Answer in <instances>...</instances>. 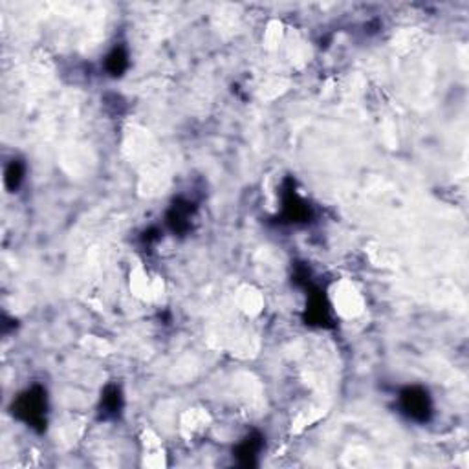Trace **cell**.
Masks as SVG:
<instances>
[{
    "label": "cell",
    "instance_id": "6da1fadb",
    "mask_svg": "<svg viewBox=\"0 0 469 469\" xmlns=\"http://www.w3.org/2000/svg\"><path fill=\"white\" fill-rule=\"evenodd\" d=\"M15 414L29 426H43L46 414V393L41 387L26 390L15 403Z\"/></svg>",
    "mask_w": 469,
    "mask_h": 469
},
{
    "label": "cell",
    "instance_id": "7a4b0ae2",
    "mask_svg": "<svg viewBox=\"0 0 469 469\" xmlns=\"http://www.w3.org/2000/svg\"><path fill=\"white\" fill-rule=\"evenodd\" d=\"M400 405L403 414L414 422H427L431 414V398L422 387H409L400 394Z\"/></svg>",
    "mask_w": 469,
    "mask_h": 469
},
{
    "label": "cell",
    "instance_id": "3957f363",
    "mask_svg": "<svg viewBox=\"0 0 469 469\" xmlns=\"http://www.w3.org/2000/svg\"><path fill=\"white\" fill-rule=\"evenodd\" d=\"M283 211H285V217L288 218L290 222H306L310 217V205L303 200V196L299 195L294 187L286 189L285 198H283Z\"/></svg>",
    "mask_w": 469,
    "mask_h": 469
},
{
    "label": "cell",
    "instance_id": "277c9868",
    "mask_svg": "<svg viewBox=\"0 0 469 469\" xmlns=\"http://www.w3.org/2000/svg\"><path fill=\"white\" fill-rule=\"evenodd\" d=\"M306 319L310 321V325H318V327H325L327 322H330V303L319 292L310 295L308 306H306Z\"/></svg>",
    "mask_w": 469,
    "mask_h": 469
},
{
    "label": "cell",
    "instance_id": "5b68a950",
    "mask_svg": "<svg viewBox=\"0 0 469 469\" xmlns=\"http://www.w3.org/2000/svg\"><path fill=\"white\" fill-rule=\"evenodd\" d=\"M262 449V436L252 435L247 436L246 440L240 442V446L237 447V458L240 460L242 465H253L255 458L259 456Z\"/></svg>",
    "mask_w": 469,
    "mask_h": 469
},
{
    "label": "cell",
    "instance_id": "8992f818",
    "mask_svg": "<svg viewBox=\"0 0 469 469\" xmlns=\"http://www.w3.org/2000/svg\"><path fill=\"white\" fill-rule=\"evenodd\" d=\"M121 407H123V394H121L119 387L110 385L109 389L103 393V398H101V412H103L104 418L118 416Z\"/></svg>",
    "mask_w": 469,
    "mask_h": 469
},
{
    "label": "cell",
    "instance_id": "52a82bcc",
    "mask_svg": "<svg viewBox=\"0 0 469 469\" xmlns=\"http://www.w3.org/2000/svg\"><path fill=\"white\" fill-rule=\"evenodd\" d=\"M107 70L112 74V76H121L128 67V53L125 48L116 46L112 52L109 53V57H107Z\"/></svg>",
    "mask_w": 469,
    "mask_h": 469
},
{
    "label": "cell",
    "instance_id": "ba28073f",
    "mask_svg": "<svg viewBox=\"0 0 469 469\" xmlns=\"http://www.w3.org/2000/svg\"><path fill=\"white\" fill-rule=\"evenodd\" d=\"M4 180H6V185H8V189H11V191H15L20 184H22L24 165L20 163V161H17V160L11 161L10 165H8V169H6Z\"/></svg>",
    "mask_w": 469,
    "mask_h": 469
}]
</instances>
